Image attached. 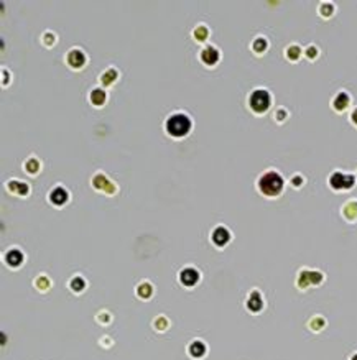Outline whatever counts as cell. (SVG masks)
Masks as SVG:
<instances>
[{
    "instance_id": "cell-14",
    "label": "cell",
    "mask_w": 357,
    "mask_h": 360,
    "mask_svg": "<svg viewBox=\"0 0 357 360\" xmlns=\"http://www.w3.org/2000/svg\"><path fill=\"white\" fill-rule=\"evenodd\" d=\"M92 94H94V96H92V99H94L96 104H99V102L104 101V92H102V91H94Z\"/></svg>"
},
{
    "instance_id": "cell-12",
    "label": "cell",
    "mask_w": 357,
    "mask_h": 360,
    "mask_svg": "<svg viewBox=\"0 0 357 360\" xmlns=\"http://www.w3.org/2000/svg\"><path fill=\"white\" fill-rule=\"evenodd\" d=\"M204 351H206V349H204V346L201 342H194L193 346H191V349H189V352L193 354L194 357H201L204 354Z\"/></svg>"
},
{
    "instance_id": "cell-1",
    "label": "cell",
    "mask_w": 357,
    "mask_h": 360,
    "mask_svg": "<svg viewBox=\"0 0 357 360\" xmlns=\"http://www.w3.org/2000/svg\"><path fill=\"white\" fill-rule=\"evenodd\" d=\"M258 186H260V191L263 194H267V196H277L283 188V179L277 173L270 171L260 179Z\"/></svg>"
},
{
    "instance_id": "cell-7",
    "label": "cell",
    "mask_w": 357,
    "mask_h": 360,
    "mask_svg": "<svg viewBox=\"0 0 357 360\" xmlns=\"http://www.w3.org/2000/svg\"><path fill=\"white\" fill-rule=\"evenodd\" d=\"M217 58H219V54H217V51L214 48H206L203 51V61L208 64H214Z\"/></svg>"
},
{
    "instance_id": "cell-13",
    "label": "cell",
    "mask_w": 357,
    "mask_h": 360,
    "mask_svg": "<svg viewBox=\"0 0 357 360\" xmlns=\"http://www.w3.org/2000/svg\"><path fill=\"white\" fill-rule=\"evenodd\" d=\"M348 96H346L344 94V92H343V94H339V97H338V99H336V102H334V105H336V109H344V107H346V104H348Z\"/></svg>"
},
{
    "instance_id": "cell-5",
    "label": "cell",
    "mask_w": 357,
    "mask_h": 360,
    "mask_svg": "<svg viewBox=\"0 0 357 360\" xmlns=\"http://www.w3.org/2000/svg\"><path fill=\"white\" fill-rule=\"evenodd\" d=\"M181 281H183V285L186 286H193L198 283V278H199V275H198V271L193 270V268H186L183 273H181Z\"/></svg>"
},
{
    "instance_id": "cell-15",
    "label": "cell",
    "mask_w": 357,
    "mask_h": 360,
    "mask_svg": "<svg viewBox=\"0 0 357 360\" xmlns=\"http://www.w3.org/2000/svg\"><path fill=\"white\" fill-rule=\"evenodd\" d=\"M71 286L74 288V290H81V288H82V281L79 278H76L74 281L71 283Z\"/></svg>"
},
{
    "instance_id": "cell-8",
    "label": "cell",
    "mask_w": 357,
    "mask_h": 360,
    "mask_svg": "<svg viewBox=\"0 0 357 360\" xmlns=\"http://www.w3.org/2000/svg\"><path fill=\"white\" fill-rule=\"evenodd\" d=\"M66 199H68V194H66L64 189L58 188L51 193V201H53L55 204H63V203H66Z\"/></svg>"
},
{
    "instance_id": "cell-3",
    "label": "cell",
    "mask_w": 357,
    "mask_h": 360,
    "mask_svg": "<svg viewBox=\"0 0 357 360\" xmlns=\"http://www.w3.org/2000/svg\"><path fill=\"white\" fill-rule=\"evenodd\" d=\"M270 105V96L267 91L258 89L250 96V107L255 112H265Z\"/></svg>"
},
{
    "instance_id": "cell-6",
    "label": "cell",
    "mask_w": 357,
    "mask_h": 360,
    "mask_svg": "<svg viewBox=\"0 0 357 360\" xmlns=\"http://www.w3.org/2000/svg\"><path fill=\"white\" fill-rule=\"evenodd\" d=\"M213 239H214L216 245H224V244H227V240H229V232H227L224 227H219L214 230Z\"/></svg>"
},
{
    "instance_id": "cell-10",
    "label": "cell",
    "mask_w": 357,
    "mask_h": 360,
    "mask_svg": "<svg viewBox=\"0 0 357 360\" xmlns=\"http://www.w3.org/2000/svg\"><path fill=\"white\" fill-rule=\"evenodd\" d=\"M69 63L72 66H81L84 63V54L81 53V51H71L69 53Z\"/></svg>"
},
{
    "instance_id": "cell-17",
    "label": "cell",
    "mask_w": 357,
    "mask_h": 360,
    "mask_svg": "<svg viewBox=\"0 0 357 360\" xmlns=\"http://www.w3.org/2000/svg\"><path fill=\"white\" fill-rule=\"evenodd\" d=\"M354 360H357V356H356V357H354Z\"/></svg>"
},
{
    "instance_id": "cell-16",
    "label": "cell",
    "mask_w": 357,
    "mask_h": 360,
    "mask_svg": "<svg viewBox=\"0 0 357 360\" xmlns=\"http://www.w3.org/2000/svg\"><path fill=\"white\" fill-rule=\"evenodd\" d=\"M353 120H354V122L357 123V110H356L354 114H353Z\"/></svg>"
},
{
    "instance_id": "cell-11",
    "label": "cell",
    "mask_w": 357,
    "mask_h": 360,
    "mask_svg": "<svg viewBox=\"0 0 357 360\" xmlns=\"http://www.w3.org/2000/svg\"><path fill=\"white\" fill-rule=\"evenodd\" d=\"M249 308L252 311H258L262 308V300H260V296L257 295V293H253V295L250 296V300H249Z\"/></svg>"
},
{
    "instance_id": "cell-9",
    "label": "cell",
    "mask_w": 357,
    "mask_h": 360,
    "mask_svg": "<svg viewBox=\"0 0 357 360\" xmlns=\"http://www.w3.org/2000/svg\"><path fill=\"white\" fill-rule=\"evenodd\" d=\"M22 260H23V257L20 252L17 250H12V252H8V255H7V261L12 266H18L20 263H22Z\"/></svg>"
},
{
    "instance_id": "cell-4",
    "label": "cell",
    "mask_w": 357,
    "mask_h": 360,
    "mask_svg": "<svg viewBox=\"0 0 357 360\" xmlns=\"http://www.w3.org/2000/svg\"><path fill=\"white\" fill-rule=\"evenodd\" d=\"M354 184V176L344 173H334L331 176V186L336 189H349Z\"/></svg>"
},
{
    "instance_id": "cell-2",
    "label": "cell",
    "mask_w": 357,
    "mask_h": 360,
    "mask_svg": "<svg viewBox=\"0 0 357 360\" xmlns=\"http://www.w3.org/2000/svg\"><path fill=\"white\" fill-rule=\"evenodd\" d=\"M189 127H191V122H189L188 117L183 115V114H175V115L170 117L168 122H167V130H168L170 135H173V137L186 135L189 130Z\"/></svg>"
}]
</instances>
